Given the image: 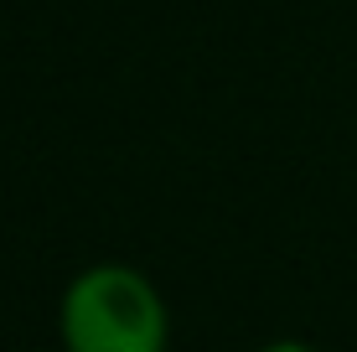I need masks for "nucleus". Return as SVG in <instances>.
I'll use <instances>...</instances> for the list:
<instances>
[{
  "instance_id": "obj_2",
  "label": "nucleus",
  "mask_w": 357,
  "mask_h": 352,
  "mask_svg": "<svg viewBox=\"0 0 357 352\" xmlns=\"http://www.w3.org/2000/svg\"><path fill=\"white\" fill-rule=\"evenodd\" d=\"M259 352H316V347L301 342V337H275V342H264Z\"/></svg>"
},
{
  "instance_id": "obj_1",
  "label": "nucleus",
  "mask_w": 357,
  "mask_h": 352,
  "mask_svg": "<svg viewBox=\"0 0 357 352\" xmlns=\"http://www.w3.org/2000/svg\"><path fill=\"white\" fill-rule=\"evenodd\" d=\"M57 337L63 352H166L171 311L145 270L98 259L68 280L57 300Z\"/></svg>"
}]
</instances>
